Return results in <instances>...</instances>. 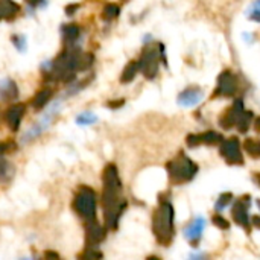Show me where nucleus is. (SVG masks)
Masks as SVG:
<instances>
[{
    "label": "nucleus",
    "instance_id": "393cba45",
    "mask_svg": "<svg viewBox=\"0 0 260 260\" xmlns=\"http://www.w3.org/2000/svg\"><path fill=\"white\" fill-rule=\"evenodd\" d=\"M246 17L252 22H260V0L251 4V7L246 10Z\"/></svg>",
    "mask_w": 260,
    "mask_h": 260
},
{
    "label": "nucleus",
    "instance_id": "f03ea898",
    "mask_svg": "<svg viewBox=\"0 0 260 260\" xmlns=\"http://www.w3.org/2000/svg\"><path fill=\"white\" fill-rule=\"evenodd\" d=\"M152 230L159 243L169 245L174 237V207L168 201H162L152 216Z\"/></svg>",
    "mask_w": 260,
    "mask_h": 260
},
{
    "label": "nucleus",
    "instance_id": "6e6552de",
    "mask_svg": "<svg viewBox=\"0 0 260 260\" xmlns=\"http://www.w3.org/2000/svg\"><path fill=\"white\" fill-rule=\"evenodd\" d=\"M236 91H237V78H236V75H233L230 70L222 72L219 75V79H218L215 96L230 97V96L236 94Z\"/></svg>",
    "mask_w": 260,
    "mask_h": 260
},
{
    "label": "nucleus",
    "instance_id": "cd10ccee",
    "mask_svg": "<svg viewBox=\"0 0 260 260\" xmlns=\"http://www.w3.org/2000/svg\"><path fill=\"white\" fill-rule=\"evenodd\" d=\"M13 43H14V46L20 52H25L26 50V38H25V35H14L13 37Z\"/></svg>",
    "mask_w": 260,
    "mask_h": 260
},
{
    "label": "nucleus",
    "instance_id": "b1692460",
    "mask_svg": "<svg viewBox=\"0 0 260 260\" xmlns=\"http://www.w3.org/2000/svg\"><path fill=\"white\" fill-rule=\"evenodd\" d=\"M96 122H97V117L93 113H90V111L81 113L76 117V123L81 125V126H87V125H91V123H96Z\"/></svg>",
    "mask_w": 260,
    "mask_h": 260
},
{
    "label": "nucleus",
    "instance_id": "0eeeda50",
    "mask_svg": "<svg viewBox=\"0 0 260 260\" xmlns=\"http://www.w3.org/2000/svg\"><path fill=\"white\" fill-rule=\"evenodd\" d=\"M221 155L228 165H243V157L240 151V143L236 137L221 142Z\"/></svg>",
    "mask_w": 260,
    "mask_h": 260
},
{
    "label": "nucleus",
    "instance_id": "c756f323",
    "mask_svg": "<svg viewBox=\"0 0 260 260\" xmlns=\"http://www.w3.org/2000/svg\"><path fill=\"white\" fill-rule=\"evenodd\" d=\"M14 148H16V145L13 142H0V155H4L5 152L11 151Z\"/></svg>",
    "mask_w": 260,
    "mask_h": 260
},
{
    "label": "nucleus",
    "instance_id": "ddd939ff",
    "mask_svg": "<svg viewBox=\"0 0 260 260\" xmlns=\"http://www.w3.org/2000/svg\"><path fill=\"white\" fill-rule=\"evenodd\" d=\"M19 97V88L17 84L13 79H2L0 81V100L2 102H11Z\"/></svg>",
    "mask_w": 260,
    "mask_h": 260
},
{
    "label": "nucleus",
    "instance_id": "1a4fd4ad",
    "mask_svg": "<svg viewBox=\"0 0 260 260\" xmlns=\"http://www.w3.org/2000/svg\"><path fill=\"white\" fill-rule=\"evenodd\" d=\"M243 103H242V100L239 99V100H236L233 105L230 107V108H227L224 113H222V116L219 117V125L224 128V129H230V128H233V126H236L237 125V122H239V119H240V116L243 114Z\"/></svg>",
    "mask_w": 260,
    "mask_h": 260
},
{
    "label": "nucleus",
    "instance_id": "6ab92c4d",
    "mask_svg": "<svg viewBox=\"0 0 260 260\" xmlns=\"http://www.w3.org/2000/svg\"><path fill=\"white\" fill-rule=\"evenodd\" d=\"M246 154L252 159H260V140L257 139H246L243 143Z\"/></svg>",
    "mask_w": 260,
    "mask_h": 260
},
{
    "label": "nucleus",
    "instance_id": "a211bd4d",
    "mask_svg": "<svg viewBox=\"0 0 260 260\" xmlns=\"http://www.w3.org/2000/svg\"><path fill=\"white\" fill-rule=\"evenodd\" d=\"M139 72V61H129L125 67V70L122 72V76H120V82L126 84V82H131L136 75Z\"/></svg>",
    "mask_w": 260,
    "mask_h": 260
},
{
    "label": "nucleus",
    "instance_id": "2eb2a0df",
    "mask_svg": "<svg viewBox=\"0 0 260 260\" xmlns=\"http://www.w3.org/2000/svg\"><path fill=\"white\" fill-rule=\"evenodd\" d=\"M25 111H26V107L23 105V103H16V105H13L7 111V122H8V125H10V128L13 131H17L19 129Z\"/></svg>",
    "mask_w": 260,
    "mask_h": 260
},
{
    "label": "nucleus",
    "instance_id": "a878e982",
    "mask_svg": "<svg viewBox=\"0 0 260 260\" xmlns=\"http://www.w3.org/2000/svg\"><path fill=\"white\" fill-rule=\"evenodd\" d=\"M94 58L91 54H82L81 52V55H79V61H78V70H85L88 69L91 64H93Z\"/></svg>",
    "mask_w": 260,
    "mask_h": 260
},
{
    "label": "nucleus",
    "instance_id": "e433bc0d",
    "mask_svg": "<svg viewBox=\"0 0 260 260\" xmlns=\"http://www.w3.org/2000/svg\"><path fill=\"white\" fill-rule=\"evenodd\" d=\"M46 257H55V258H58V254H54V252H46Z\"/></svg>",
    "mask_w": 260,
    "mask_h": 260
},
{
    "label": "nucleus",
    "instance_id": "72a5a7b5",
    "mask_svg": "<svg viewBox=\"0 0 260 260\" xmlns=\"http://www.w3.org/2000/svg\"><path fill=\"white\" fill-rule=\"evenodd\" d=\"M76 10H78V5H75V7H73V5H70V7H67V8H66V13L70 16V14H72V13H75Z\"/></svg>",
    "mask_w": 260,
    "mask_h": 260
},
{
    "label": "nucleus",
    "instance_id": "7ed1b4c3",
    "mask_svg": "<svg viewBox=\"0 0 260 260\" xmlns=\"http://www.w3.org/2000/svg\"><path fill=\"white\" fill-rule=\"evenodd\" d=\"M196 172H198V166L184 152H180L174 160H171L168 163L169 180L174 184H184V183L193 180Z\"/></svg>",
    "mask_w": 260,
    "mask_h": 260
},
{
    "label": "nucleus",
    "instance_id": "f704fd0d",
    "mask_svg": "<svg viewBox=\"0 0 260 260\" xmlns=\"http://www.w3.org/2000/svg\"><path fill=\"white\" fill-rule=\"evenodd\" d=\"M251 222H252L257 228H260V216H252Z\"/></svg>",
    "mask_w": 260,
    "mask_h": 260
},
{
    "label": "nucleus",
    "instance_id": "dca6fc26",
    "mask_svg": "<svg viewBox=\"0 0 260 260\" xmlns=\"http://www.w3.org/2000/svg\"><path fill=\"white\" fill-rule=\"evenodd\" d=\"M20 11V7L14 0H0V20L11 19Z\"/></svg>",
    "mask_w": 260,
    "mask_h": 260
},
{
    "label": "nucleus",
    "instance_id": "9b49d317",
    "mask_svg": "<svg viewBox=\"0 0 260 260\" xmlns=\"http://www.w3.org/2000/svg\"><path fill=\"white\" fill-rule=\"evenodd\" d=\"M85 234H87V243L93 246L103 240V237H105V230H103V227L99 222L93 219V221H88L85 227Z\"/></svg>",
    "mask_w": 260,
    "mask_h": 260
},
{
    "label": "nucleus",
    "instance_id": "9d476101",
    "mask_svg": "<svg viewBox=\"0 0 260 260\" xmlns=\"http://www.w3.org/2000/svg\"><path fill=\"white\" fill-rule=\"evenodd\" d=\"M248 207H249V199L248 198H240L236 201V204L231 209L233 219L243 227L245 230H249V219H248Z\"/></svg>",
    "mask_w": 260,
    "mask_h": 260
},
{
    "label": "nucleus",
    "instance_id": "aec40b11",
    "mask_svg": "<svg viewBox=\"0 0 260 260\" xmlns=\"http://www.w3.org/2000/svg\"><path fill=\"white\" fill-rule=\"evenodd\" d=\"M61 34H63V38L66 43H70V41H75L79 35V28L76 25H64L61 28Z\"/></svg>",
    "mask_w": 260,
    "mask_h": 260
},
{
    "label": "nucleus",
    "instance_id": "5701e85b",
    "mask_svg": "<svg viewBox=\"0 0 260 260\" xmlns=\"http://www.w3.org/2000/svg\"><path fill=\"white\" fill-rule=\"evenodd\" d=\"M251 120H252V113H251V111H243V114L240 116V119H239L236 128H237L240 133H246L248 128H249Z\"/></svg>",
    "mask_w": 260,
    "mask_h": 260
},
{
    "label": "nucleus",
    "instance_id": "4be33fe9",
    "mask_svg": "<svg viewBox=\"0 0 260 260\" xmlns=\"http://www.w3.org/2000/svg\"><path fill=\"white\" fill-rule=\"evenodd\" d=\"M120 13V8L114 4H110V5H105V8H103L102 11V19L103 20H114Z\"/></svg>",
    "mask_w": 260,
    "mask_h": 260
},
{
    "label": "nucleus",
    "instance_id": "423d86ee",
    "mask_svg": "<svg viewBox=\"0 0 260 260\" xmlns=\"http://www.w3.org/2000/svg\"><path fill=\"white\" fill-rule=\"evenodd\" d=\"M61 107H63V102H61V100H57V102L52 103V105L49 107V111H47L37 123H34V125L23 134L22 143H23V145H28V143H31L32 140H35L37 137H40L52 123H54V120L57 119V116H58Z\"/></svg>",
    "mask_w": 260,
    "mask_h": 260
},
{
    "label": "nucleus",
    "instance_id": "f8f14e48",
    "mask_svg": "<svg viewBox=\"0 0 260 260\" xmlns=\"http://www.w3.org/2000/svg\"><path fill=\"white\" fill-rule=\"evenodd\" d=\"M202 99V90L201 88H187L178 94V103L181 107H195L196 103Z\"/></svg>",
    "mask_w": 260,
    "mask_h": 260
},
{
    "label": "nucleus",
    "instance_id": "39448f33",
    "mask_svg": "<svg viewBox=\"0 0 260 260\" xmlns=\"http://www.w3.org/2000/svg\"><path fill=\"white\" fill-rule=\"evenodd\" d=\"M73 209L87 222L93 221L96 218V192L87 186L81 187L75 195Z\"/></svg>",
    "mask_w": 260,
    "mask_h": 260
},
{
    "label": "nucleus",
    "instance_id": "c85d7f7f",
    "mask_svg": "<svg viewBox=\"0 0 260 260\" xmlns=\"http://www.w3.org/2000/svg\"><path fill=\"white\" fill-rule=\"evenodd\" d=\"M212 221H213V224H215L216 227H219V228H222V230H227V228L230 227L228 221H227L225 218H222L221 215H215V216L212 218Z\"/></svg>",
    "mask_w": 260,
    "mask_h": 260
},
{
    "label": "nucleus",
    "instance_id": "412c9836",
    "mask_svg": "<svg viewBox=\"0 0 260 260\" xmlns=\"http://www.w3.org/2000/svg\"><path fill=\"white\" fill-rule=\"evenodd\" d=\"M199 140L201 143H205V145H218L222 142V136L215 131H205L199 134Z\"/></svg>",
    "mask_w": 260,
    "mask_h": 260
},
{
    "label": "nucleus",
    "instance_id": "bb28decb",
    "mask_svg": "<svg viewBox=\"0 0 260 260\" xmlns=\"http://www.w3.org/2000/svg\"><path fill=\"white\" fill-rule=\"evenodd\" d=\"M231 199H233V195L230 192L228 193H222L219 196V199L216 201V210H222L224 207H227L231 202Z\"/></svg>",
    "mask_w": 260,
    "mask_h": 260
},
{
    "label": "nucleus",
    "instance_id": "4c0bfd02",
    "mask_svg": "<svg viewBox=\"0 0 260 260\" xmlns=\"http://www.w3.org/2000/svg\"><path fill=\"white\" fill-rule=\"evenodd\" d=\"M255 180H257V183H258V186H260V174L255 175Z\"/></svg>",
    "mask_w": 260,
    "mask_h": 260
},
{
    "label": "nucleus",
    "instance_id": "473e14b6",
    "mask_svg": "<svg viewBox=\"0 0 260 260\" xmlns=\"http://www.w3.org/2000/svg\"><path fill=\"white\" fill-rule=\"evenodd\" d=\"M7 169H8V163L4 162V160H0V177L7 174Z\"/></svg>",
    "mask_w": 260,
    "mask_h": 260
},
{
    "label": "nucleus",
    "instance_id": "f257e3e1",
    "mask_svg": "<svg viewBox=\"0 0 260 260\" xmlns=\"http://www.w3.org/2000/svg\"><path fill=\"white\" fill-rule=\"evenodd\" d=\"M103 190H102V205L105 224L110 230L117 228L119 219L126 207V201L120 198L122 193V181L119 177V171L114 165H108L102 174Z\"/></svg>",
    "mask_w": 260,
    "mask_h": 260
},
{
    "label": "nucleus",
    "instance_id": "f3484780",
    "mask_svg": "<svg viewBox=\"0 0 260 260\" xmlns=\"http://www.w3.org/2000/svg\"><path fill=\"white\" fill-rule=\"evenodd\" d=\"M50 97H52V90H50V88L40 90V91L34 96V99H32V105H34L37 110H41V108H44V107L47 105V103H49Z\"/></svg>",
    "mask_w": 260,
    "mask_h": 260
},
{
    "label": "nucleus",
    "instance_id": "20e7f679",
    "mask_svg": "<svg viewBox=\"0 0 260 260\" xmlns=\"http://www.w3.org/2000/svg\"><path fill=\"white\" fill-rule=\"evenodd\" d=\"M160 58L165 60V46L163 44L159 43V44L146 46L139 60V70H142V73L148 79H154L159 73Z\"/></svg>",
    "mask_w": 260,
    "mask_h": 260
},
{
    "label": "nucleus",
    "instance_id": "7c9ffc66",
    "mask_svg": "<svg viewBox=\"0 0 260 260\" xmlns=\"http://www.w3.org/2000/svg\"><path fill=\"white\" fill-rule=\"evenodd\" d=\"M187 145L190 146V148H195V146H198V145H201V140H199V136H195V134H190V136H187Z\"/></svg>",
    "mask_w": 260,
    "mask_h": 260
},
{
    "label": "nucleus",
    "instance_id": "4468645a",
    "mask_svg": "<svg viewBox=\"0 0 260 260\" xmlns=\"http://www.w3.org/2000/svg\"><path fill=\"white\" fill-rule=\"evenodd\" d=\"M205 227V221L204 218H196L189 227L184 228V236L186 239L192 243V245H196L201 239V234H202V230Z\"/></svg>",
    "mask_w": 260,
    "mask_h": 260
},
{
    "label": "nucleus",
    "instance_id": "c9c22d12",
    "mask_svg": "<svg viewBox=\"0 0 260 260\" xmlns=\"http://www.w3.org/2000/svg\"><path fill=\"white\" fill-rule=\"evenodd\" d=\"M254 128H255V131H257V133H260V117L254 122Z\"/></svg>",
    "mask_w": 260,
    "mask_h": 260
},
{
    "label": "nucleus",
    "instance_id": "2f4dec72",
    "mask_svg": "<svg viewBox=\"0 0 260 260\" xmlns=\"http://www.w3.org/2000/svg\"><path fill=\"white\" fill-rule=\"evenodd\" d=\"M123 102H125L123 99H122V100H113V102H110V103H108L107 107H110V108H119V107H122V105H123Z\"/></svg>",
    "mask_w": 260,
    "mask_h": 260
}]
</instances>
